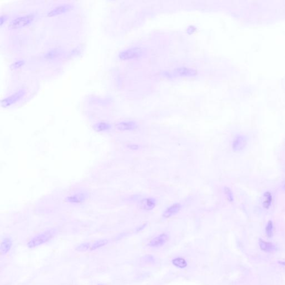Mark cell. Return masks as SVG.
<instances>
[{"mask_svg":"<svg viewBox=\"0 0 285 285\" xmlns=\"http://www.w3.org/2000/svg\"><path fill=\"white\" fill-rule=\"evenodd\" d=\"M56 233L57 230L56 229H50L45 231V232L41 233L31 239L28 242V246L30 248H33L41 245L51 240L56 235Z\"/></svg>","mask_w":285,"mask_h":285,"instance_id":"obj_1","label":"cell"},{"mask_svg":"<svg viewBox=\"0 0 285 285\" xmlns=\"http://www.w3.org/2000/svg\"><path fill=\"white\" fill-rule=\"evenodd\" d=\"M34 19V15H26L24 16L18 17L16 18L15 19L13 20L10 23V27L13 28H19L25 27L28 26L30 23H32Z\"/></svg>","mask_w":285,"mask_h":285,"instance_id":"obj_2","label":"cell"},{"mask_svg":"<svg viewBox=\"0 0 285 285\" xmlns=\"http://www.w3.org/2000/svg\"><path fill=\"white\" fill-rule=\"evenodd\" d=\"M25 91L23 89L18 90L17 92L8 97L3 99L1 101V105L3 108H7L16 103L25 95Z\"/></svg>","mask_w":285,"mask_h":285,"instance_id":"obj_3","label":"cell"},{"mask_svg":"<svg viewBox=\"0 0 285 285\" xmlns=\"http://www.w3.org/2000/svg\"><path fill=\"white\" fill-rule=\"evenodd\" d=\"M168 240V236L166 233H162L151 240L148 245L151 247H160L164 245Z\"/></svg>","mask_w":285,"mask_h":285,"instance_id":"obj_4","label":"cell"},{"mask_svg":"<svg viewBox=\"0 0 285 285\" xmlns=\"http://www.w3.org/2000/svg\"><path fill=\"white\" fill-rule=\"evenodd\" d=\"M142 54V51L139 49L134 48L128 50H124L120 53L119 58L122 60H128L131 59L138 58Z\"/></svg>","mask_w":285,"mask_h":285,"instance_id":"obj_5","label":"cell"},{"mask_svg":"<svg viewBox=\"0 0 285 285\" xmlns=\"http://www.w3.org/2000/svg\"><path fill=\"white\" fill-rule=\"evenodd\" d=\"M116 128L119 131H132L137 128V124L134 121H123L118 123Z\"/></svg>","mask_w":285,"mask_h":285,"instance_id":"obj_6","label":"cell"},{"mask_svg":"<svg viewBox=\"0 0 285 285\" xmlns=\"http://www.w3.org/2000/svg\"><path fill=\"white\" fill-rule=\"evenodd\" d=\"M181 205L179 203H174L170 205L165 210L163 213L162 216L165 218L171 217L177 215L181 210Z\"/></svg>","mask_w":285,"mask_h":285,"instance_id":"obj_7","label":"cell"},{"mask_svg":"<svg viewBox=\"0 0 285 285\" xmlns=\"http://www.w3.org/2000/svg\"><path fill=\"white\" fill-rule=\"evenodd\" d=\"M246 145V139L242 136H238L235 138L232 144V149L235 152L242 150Z\"/></svg>","mask_w":285,"mask_h":285,"instance_id":"obj_8","label":"cell"},{"mask_svg":"<svg viewBox=\"0 0 285 285\" xmlns=\"http://www.w3.org/2000/svg\"><path fill=\"white\" fill-rule=\"evenodd\" d=\"M71 8V6L70 5H61V6L55 8L53 10H51L50 13H48V16H50V17L55 16L56 15H60L63 13H66V11L70 10Z\"/></svg>","mask_w":285,"mask_h":285,"instance_id":"obj_9","label":"cell"},{"mask_svg":"<svg viewBox=\"0 0 285 285\" xmlns=\"http://www.w3.org/2000/svg\"><path fill=\"white\" fill-rule=\"evenodd\" d=\"M142 205L145 210H152L156 205V200L153 198H146L142 200Z\"/></svg>","mask_w":285,"mask_h":285,"instance_id":"obj_10","label":"cell"},{"mask_svg":"<svg viewBox=\"0 0 285 285\" xmlns=\"http://www.w3.org/2000/svg\"><path fill=\"white\" fill-rule=\"evenodd\" d=\"M13 242L10 238H5L1 242V252L3 254H6L10 251Z\"/></svg>","mask_w":285,"mask_h":285,"instance_id":"obj_11","label":"cell"},{"mask_svg":"<svg viewBox=\"0 0 285 285\" xmlns=\"http://www.w3.org/2000/svg\"><path fill=\"white\" fill-rule=\"evenodd\" d=\"M111 127L110 124L105 123V122H100V123L96 124L94 126V129L99 132L108 131V130H110Z\"/></svg>","mask_w":285,"mask_h":285,"instance_id":"obj_12","label":"cell"},{"mask_svg":"<svg viewBox=\"0 0 285 285\" xmlns=\"http://www.w3.org/2000/svg\"><path fill=\"white\" fill-rule=\"evenodd\" d=\"M173 265L176 267L179 268H184L187 266L188 264L185 259L182 257H177L174 258L172 260Z\"/></svg>","mask_w":285,"mask_h":285,"instance_id":"obj_13","label":"cell"},{"mask_svg":"<svg viewBox=\"0 0 285 285\" xmlns=\"http://www.w3.org/2000/svg\"><path fill=\"white\" fill-rule=\"evenodd\" d=\"M259 245L261 248L266 252H271L275 249L274 246L271 243L267 242L261 240H260Z\"/></svg>","mask_w":285,"mask_h":285,"instance_id":"obj_14","label":"cell"},{"mask_svg":"<svg viewBox=\"0 0 285 285\" xmlns=\"http://www.w3.org/2000/svg\"><path fill=\"white\" fill-rule=\"evenodd\" d=\"M108 241L107 240H100L97 241L94 243H93V245L91 246L90 250H95L96 249H98L103 246H104L106 244H108Z\"/></svg>","mask_w":285,"mask_h":285,"instance_id":"obj_15","label":"cell"},{"mask_svg":"<svg viewBox=\"0 0 285 285\" xmlns=\"http://www.w3.org/2000/svg\"><path fill=\"white\" fill-rule=\"evenodd\" d=\"M264 202L263 203V205L264 207L266 208H268L270 206L271 203L272 201V195L271 194L270 192H266L264 194Z\"/></svg>","mask_w":285,"mask_h":285,"instance_id":"obj_16","label":"cell"},{"mask_svg":"<svg viewBox=\"0 0 285 285\" xmlns=\"http://www.w3.org/2000/svg\"><path fill=\"white\" fill-rule=\"evenodd\" d=\"M84 199V197L83 195H81L80 194H76V195H73L72 197L68 198V200L70 202L73 203H79L81 202L82 200Z\"/></svg>","mask_w":285,"mask_h":285,"instance_id":"obj_17","label":"cell"},{"mask_svg":"<svg viewBox=\"0 0 285 285\" xmlns=\"http://www.w3.org/2000/svg\"><path fill=\"white\" fill-rule=\"evenodd\" d=\"M91 246L90 243H84L81 244L80 245L78 246V247L76 248V250L79 251L83 252V251H86L88 250L89 248L90 249Z\"/></svg>","mask_w":285,"mask_h":285,"instance_id":"obj_18","label":"cell"},{"mask_svg":"<svg viewBox=\"0 0 285 285\" xmlns=\"http://www.w3.org/2000/svg\"><path fill=\"white\" fill-rule=\"evenodd\" d=\"M224 192H225V194L226 195V197L227 198L228 200H229L230 202H232L233 200V195L232 192L230 189L229 188L225 187L224 188Z\"/></svg>","mask_w":285,"mask_h":285,"instance_id":"obj_19","label":"cell"},{"mask_svg":"<svg viewBox=\"0 0 285 285\" xmlns=\"http://www.w3.org/2000/svg\"><path fill=\"white\" fill-rule=\"evenodd\" d=\"M266 232L268 237H271L272 235L273 224L271 221H269L267 225L266 228Z\"/></svg>","mask_w":285,"mask_h":285,"instance_id":"obj_20","label":"cell"},{"mask_svg":"<svg viewBox=\"0 0 285 285\" xmlns=\"http://www.w3.org/2000/svg\"><path fill=\"white\" fill-rule=\"evenodd\" d=\"M23 64H24V61H22V60L18 61L13 63V65L11 66V68L13 69H16L20 68Z\"/></svg>","mask_w":285,"mask_h":285,"instance_id":"obj_21","label":"cell"},{"mask_svg":"<svg viewBox=\"0 0 285 285\" xmlns=\"http://www.w3.org/2000/svg\"><path fill=\"white\" fill-rule=\"evenodd\" d=\"M128 148H129L131 150H137L139 149V145L137 144H129L128 146Z\"/></svg>","mask_w":285,"mask_h":285,"instance_id":"obj_22","label":"cell"},{"mask_svg":"<svg viewBox=\"0 0 285 285\" xmlns=\"http://www.w3.org/2000/svg\"><path fill=\"white\" fill-rule=\"evenodd\" d=\"M57 54H58V53H57L56 51H51L50 53H49V54H48L47 57H48V58H54L55 55H56Z\"/></svg>","mask_w":285,"mask_h":285,"instance_id":"obj_23","label":"cell"},{"mask_svg":"<svg viewBox=\"0 0 285 285\" xmlns=\"http://www.w3.org/2000/svg\"><path fill=\"white\" fill-rule=\"evenodd\" d=\"M6 20H7V17L6 16H5V15L1 16V18H0V25L2 26L3 23L6 21Z\"/></svg>","mask_w":285,"mask_h":285,"instance_id":"obj_24","label":"cell"},{"mask_svg":"<svg viewBox=\"0 0 285 285\" xmlns=\"http://www.w3.org/2000/svg\"><path fill=\"white\" fill-rule=\"evenodd\" d=\"M145 225H145V224L143 225H141L140 227H139L138 228V229H137V231H140L142 230V229H144V227H145Z\"/></svg>","mask_w":285,"mask_h":285,"instance_id":"obj_25","label":"cell"},{"mask_svg":"<svg viewBox=\"0 0 285 285\" xmlns=\"http://www.w3.org/2000/svg\"><path fill=\"white\" fill-rule=\"evenodd\" d=\"M194 28L193 27L192 29H191V27H189V30H188V31H189V33H190V32H192V33L194 32Z\"/></svg>","mask_w":285,"mask_h":285,"instance_id":"obj_26","label":"cell"},{"mask_svg":"<svg viewBox=\"0 0 285 285\" xmlns=\"http://www.w3.org/2000/svg\"><path fill=\"white\" fill-rule=\"evenodd\" d=\"M98 285H103V284H98Z\"/></svg>","mask_w":285,"mask_h":285,"instance_id":"obj_27","label":"cell"}]
</instances>
